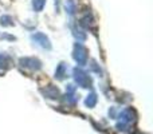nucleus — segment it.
<instances>
[{
  "label": "nucleus",
  "instance_id": "f257e3e1",
  "mask_svg": "<svg viewBox=\"0 0 153 134\" xmlns=\"http://www.w3.org/2000/svg\"><path fill=\"white\" fill-rule=\"evenodd\" d=\"M136 121H137V113H136V110L132 107H128V109H125L122 113H120L118 122H117V129L121 130V132H125V130L129 129Z\"/></svg>",
  "mask_w": 153,
  "mask_h": 134
},
{
  "label": "nucleus",
  "instance_id": "7ed1b4c3",
  "mask_svg": "<svg viewBox=\"0 0 153 134\" xmlns=\"http://www.w3.org/2000/svg\"><path fill=\"white\" fill-rule=\"evenodd\" d=\"M73 58L78 66H86L87 63V48L82 43H75L73 48Z\"/></svg>",
  "mask_w": 153,
  "mask_h": 134
},
{
  "label": "nucleus",
  "instance_id": "f8f14e48",
  "mask_svg": "<svg viewBox=\"0 0 153 134\" xmlns=\"http://www.w3.org/2000/svg\"><path fill=\"white\" fill-rule=\"evenodd\" d=\"M46 5V0H32V8L35 12H40Z\"/></svg>",
  "mask_w": 153,
  "mask_h": 134
},
{
  "label": "nucleus",
  "instance_id": "9d476101",
  "mask_svg": "<svg viewBox=\"0 0 153 134\" xmlns=\"http://www.w3.org/2000/svg\"><path fill=\"white\" fill-rule=\"evenodd\" d=\"M97 101H98L97 94H95V93L93 91V93H90V94L86 97V99H85V105H86L87 107L93 109L95 105H97Z\"/></svg>",
  "mask_w": 153,
  "mask_h": 134
},
{
  "label": "nucleus",
  "instance_id": "dca6fc26",
  "mask_svg": "<svg viewBox=\"0 0 153 134\" xmlns=\"http://www.w3.org/2000/svg\"><path fill=\"white\" fill-rule=\"evenodd\" d=\"M0 39H7V40H15V36H11L8 34H0Z\"/></svg>",
  "mask_w": 153,
  "mask_h": 134
},
{
  "label": "nucleus",
  "instance_id": "6e6552de",
  "mask_svg": "<svg viewBox=\"0 0 153 134\" xmlns=\"http://www.w3.org/2000/svg\"><path fill=\"white\" fill-rule=\"evenodd\" d=\"M12 66H13L12 58L10 55H7V54H0V70L3 71L10 70Z\"/></svg>",
  "mask_w": 153,
  "mask_h": 134
},
{
  "label": "nucleus",
  "instance_id": "39448f33",
  "mask_svg": "<svg viewBox=\"0 0 153 134\" xmlns=\"http://www.w3.org/2000/svg\"><path fill=\"white\" fill-rule=\"evenodd\" d=\"M31 40L36 43L38 46H40L42 48H45V50H51L50 39H48V38L46 36V34H43V32H35V34H32Z\"/></svg>",
  "mask_w": 153,
  "mask_h": 134
},
{
  "label": "nucleus",
  "instance_id": "ddd939ff",
  "mask_svg": "<svg viewBox=\"0 0 153 134\" xmlns=\"http://www.w3.org/2000/svg\"><path fill=\"white\" fill-rule=\"evenodd\" d=\"M73 35H74L76 39H78V43L79 42H83V40L86 39V34H85L82 30H78V28H75V27L73 28Z\"/></svg>",
  "mask_w": 153,
  "mask_h": 134
},
{
  "label": "nucleus",
  "instance_id": "2eb2a0df",
  "mask_svg": "<svg viewBox=\"0 0 153 134\" xmlns=\"http://www.w3.org/2000/svg\"><path fill=\"white\" fill-rule=\"evenodd\" d=\"M91 68L94 71H97L98 74H102V70H101V68L97 66V62H95V61H91Z\"/></svg>",
  "mask_w": 153,
  "mask_h": 134
},
{
  "label": "nucleus",
  "instance_id": "f03ea898",
  "mask_svg": "<svg viewBox=\"0 0 153 134\" xmlns=\"http://www.w3.org/2000/svg\"><path fill=\"white\" fill-rule=\"evenodd\" d=\"M73 78H74L75 83L78 84V86H81L82 89H90L93 84L91 76H90L86 71H83L79 67L73 68Z\"/></svg>",
  "mask_w": 153,
  "mask_h": 134
},
{
  "label": "nucleus",
  "instance_id": "4468645a",
  "mask_svg": "<svg viewBox=\"0 0 153 134\" xmlns=\"http://www.w3.org/2000/svg\"><path fill=\"white\" fill-rule=\"evenodd\" d=\"M66 11L70 13V15H73V13L75 12V1H74V0H67V3H66Z\"/></svg>",
  "mask_w": 153,
  "mask_h": 134
},
{
  "label": "nucleus",
  "instance_id": "20e7f679",
  "mask_svg": "<svg viewBox=\"0 0 153 134\" xmlns=\"http://www.w3.org/2000/svg\"><path fill=\"white\" fill-rule=\"evenodd\" d=\"M19 64L24 68H28L31 71H38L42 68V62L38 58L34 56H26V58H20L19 59Z\"/></svg>",
  "mask_w": 153,
  "mask_h": 134
},
{
  "label": "nucleus",
  "instance_id": "423d86ee",
  "mask_svg": "<svg viewBox=\"0 0 153 134\" xmlns=\"http://www.w3.org/2000/svg\"><path fill=\"white\" fill-rule=\"evenodd\" d=\"M40 93H42L43 97L48 98V99H58V98L61 97V91H59V89L56 86H53V84L40 89Z\"/></svg>",
  "mask_w": 153,
  "mask_h": 134
},
{
  "label": "nucleus",
  "instance_id": "0eeeda50",
  "mask_svg": "<svg viewBox=\"0 0 153 134\" xmlns=\"http://www.w3.org/2000/svg\"><path fill=\"white\" fill-rule=\"evenodd\" d=\"M79 24H81L82 27H85L86 30H93V31H95V30H97V24H95L93 16L89 15V13H87V15H85L83 18L79 20Z\"/></svg>",
  "mask_w": 153,
  "mask_h": 134
},
{
  "label": "nucleus",
  "instance_id": "9b49d317",
  "mask_svg": "<svg viewBox=\"0 0 153 134\" xmlns=\"http://www.w3.org/2000/svg\"><path fill=\"white\" fill-rule=\"evenodd\" d=\"M0 26L1 27H12V26H15V21H13L12 16L3 15L1 18H0Z\"/></svg>",
  "mask_w": 153,
  "mask_h": 134
},
{
  "label": "nucleus",
  "instance_id": "1a4fd4ad",
  "mask_svg": "<svg viewBox=\"0 0 153 134\" xmlns=\"http://www.w3.org/2000/svg\"><path fill=\"white\" fill-rule=\"evenodd\" d=\"M66 74H67V66L65 62H61V63L58 64V67H56L55 70V79L56 81H63L65 78H66Z\"/></svg>",
  "mask_w": 153,
  "mask_h": 134
}]
</instances>
